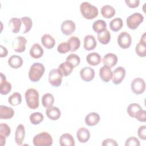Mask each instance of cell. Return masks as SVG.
<instances>
[{
  "label": "cell",
  "instance_id": "6da1fadb",
  "mask_svg": "<svg viewBox=\"0 0 146 146\" xmlns=\"http://www.w3.org/2000/svg\"><path fill=\"white\" fill-rule=\"evenodd\" d=\"M80 11L83 17L87 19H92L98 15V8L88 2H83L80 4Z\"/></svg>",
  "mask_w": 146,
  "mask_h": 146
},
{
  "label": "cell",
  "instance_id": "7a4b0ae2",
  "mask_svg": "<svg viewBox=\"0 0 146 146\" xmlns=\"http://www.w3.org/2000/svg\"><path fill=\"white\" fill-rule=\"evenodd\" d=\"M45 68L40 63H34L30 67L29 71V78L31 82H36L39 81L44 74Z\"/></svg>",
  "mask_w": 146,
  "mask_h": 146
},
{
  "label": "cell",
  "instance_id": "3957f363",
  "mask_svg": "<svg viewBox=\"0 0 146 146\" xmlns=\"http://www.w3.org/2000/svg\"><path fill=\"white\" fill-rule=\"evenodd\" d=\"M25 99L29 108L36 109L39 107V93L34 88H29L25 92Z\"/></svg>",
  "mask_w": 146,
  "mask_h": 146
},
{
  "label": "cell",
  "instance_id": "277c9868",
  "mask_svg": "<svg viewBox=\"0 0 146 146\" xmlns=\"http://www.w3.org/2000/svg\"><path fill=\"white\" fill-rule=\"evenodd\" d=\"M33 143L35 146H50L52 144V138L48 133L42 132L34 137Z\"/></svg>",
  "mask_w": 146,
  "mask_h": 146
},
{
  "label": "cell",
  "instance_id": "5b68a950",
  "mask_svg": "<svg viewBox=\"0 0 146 146\" xmlns=\"http://www.w3.org/2000/svg\"><path fill=\"white\" fill-rule=\"evenodd\" d=\"M144 21L143 15L140 13H134L126 19L128 27L131 30H135Z\"/></svg>",
  "mask_w": 146,
  "mask_h": 146
},
{
  "label": "cell",
  "instance_id": "8992f818",
  "mask_svg": "<svg viewBox=\"0 0 146 146\" xmlns=\"http://www.w3.org/2000/svg\"><path fill=\"white\" fill-rule=\"evenodd\" d=\"M63 75L58 68L52 69L48 74V82L54 87H59L62 81Z\"/></svg>",
  "mask_w": 146,
  "mask_h": 146
},
{
  "label": "cell",
  "instance_id": "52a82bcc",
  "mask_svg": "<svg viewBox=\"0 0 146 146\" xmlns=\"http://www.w3.org/2000/svg\"><path fill=\"white\" fill-rule=\"evenodd\" d=\"M132 91L135 94L139 95L143 94L145 90V83L143 79L136 78L134 79L131 84Z\"/></svg>",
  "mask_w": 146,
  "mask_h": 146
},
{
  "label": "cell",
  "instance_id": "ba28073f",
  "mask_svg": "<svg viewBox=\"0 0 146 146\" xmlns=\"http://www.w3.org/2000/svg\"><path fill=\"white\" fill-rule=\"evenodd\" d=\"M117 41V44L121 48L125 49L130 47L132 43V38L129 33L124 31L118 35Z\"/></svg>",
  "mask_w": 146,
  "mask_h": 146
},
{
  "label": "cell",
  "instance_id": "9c48e42d",
  "mask_svg": "<svg viewBox=\"0 0 146 146\" xmlns=\"http://www.w3.org/2000/svg\"><path fill=\"white\" fill-rule=\"evenodd\" d=\"M27 43L26 39L22 36H19L14 39L12 42V48L18 52H22L26 49V44Z\"/></svg>",
  "mask_w": 146,
  "mask_h": 146
},
{
  "label": "cell",
  "instance_id": "30bf717a",
  "mask_svg": "<svg viewBox=\"0 0 146 146\" xmlns=\"http://www.w3.org/2000/svg\"><path fill=\"white\" fill-rule=\"evenodd\" d=\"M125 70L123 67L116 68L112 72V80L115 84H119L124 79L125 76Z\"/></svg>",
  "mask_w": 146,
  "mask_h": 146
},
{
  "label": "cell",
  "instance_id": "8fae6325",
  "mask_svg": "<svg viewBox=\"0 0 146 146\" xmlns=\"http://www.w3.org/2000/svg\"><path fill=\"white\" fill-rule=\"evenodd\" d=\"M75 28V24L74 22L71 20H66L63 21L60 26L61 31L66 35H71L74 32Z\"/></svg>",
  "mask_w": 146,
  "mask_h": 146
},
{
  "label": "cell",
  "instance_id": "7c38bea8",
  "mask_svg": "<svg viewBox=\"0 0 146 146\" xmlns=\"http://www.w3.org/2000/svg\"><path fill=\"white\" fill-rule=\"evenodd\" d=\"M80 75L83 80L90 82L95 77V71L90 67H84L80 70Z\"/></svg>",
  "mask_w": 146,
  "mask_h": 146
},
{
  "label": "cell",
  "instance_id": "4fadbf2b",
  "mask_svg": "<svg viewBox=\"0 0 146 146\" xmlns=\"http://www.w3.org/2000/svg\"><path fill=\"white\" fill-rule=\"evenodd\" d=\"M25 136V129L23 124H19L15 130V141L17 145H22Z\"/></svg>",
  "mask_w": 146,
  "mask_h": 146
},
{
  "label": "cell",
  "instance_id": "5bb4252c",
  "mask_svg": "<svg viewBox=\"0 0 146 146\" xmlns=\"http://www.w3.org/2000/svg\"><path fill=\"white\" fill-rule=\"evenodd\" d=\"M117 60V56L113 53L106 54L102 59V61L104 66H107L110 68L116 64Z\"/></svg>",
  "mask_w": 146,
  "mask_h": 146
},
{
  "label": "cell",
  "instance_id": "9a60e30c",
  "mask_svg": "<svg viewBox=\"0 0 146 146\" xmlns=\"http://www.w3.org/2000/svg\"><path fill=\"white\" fill-rule=\"evenodd\" d=\"M76 137L78 141L82 143H85L88 141L90 137V131L84 128H80L76 132Z\"/></svg>",
  "mask_w": 146,
  "mask_h": 146
},
{
  "label": "cell",
  "instance_id": "2e32d148",
  "mask_svg": "<svg viewBox=\"0 0 146 146\" xmlns=\"http://www.w3.org/2000/svg\"><path fill=\"white\" fill-rule=\"evenodd\" d=\"M112 71L110 67L107 66H103L99 69V76L101 79L107 83L112 79Z\"/></svg>",
  "mask_w": 146,
  "mask_h": 146
},
{
  "label": "cell",
  "instance_id": "e0dca14e",
  "mask_svg": "<svg viewBox=\"0 0 146 146\" xmlns=\"http://www.w3.org/2000/svg\"><path fill=\"white\" fill-rule=\"evenodd\" d=\"M0 82V92L2 95H7L11 90V84L10 82L6 81V76L2 73L1 74Z\"/></svg>",
  "mask_w": 146,
  "mask_h": 146
},
{
  "label": "cell",
  "instance_id": "ac0fdd59",
  "mask_svg": "<svg viewBox=\"0 0 146 146\" xmlns=\"http://www.w3.org/2000/svg\"><path fill=\"white\" fill-rule=\"evenodd\" d=\"M14 115V110L9 107L1 105L0 106V119H10L13 117Z\"/></svg>",
  "mask_w": 146,
  "mask_h": 146
},
{
  "label": "cell",
  "instance_id": "d6986e66",
  "mask_svg": "<svg viewBox=\"0 0 146 146\" xmlns=\"http://www.w3.org/2000/svg\"><path fill=\"white\" fill-rule=\"evenodd\" d=\"M59 144L61 146H74L75 140L71 134L64 133L60 137Z\"/></svg>",
  "mask_w": 146,
  "mask_h": 146
},
{
  "label": "cell",
  "instance_id": "ffe728a7",
  "mask_svg": "<svg viewBox=\"0 0 146 146\" xmlns=\"http://www.w3.org/2000/svg\"><path fill=\"white\" fill-rule=\"evenodd\" d=\"M97 44L95 37L91 35H86L84 38V48L87 51L94 50Z\"/></svg>",
  "mask_w": 146,
  "mask_h": 146
},
{
  "label": "cell",
  "instance_id": "44dd1931",
  "mask_svg": "<svg viewBox=\"0 0 146 146\" xmlns=\"http://www.w3.org/2000/svg\"><path fill=\"white\" fill-rule=\"evenodd\" d=\"M47 116L51 120H56L60 117L61 112L57 107L51 106L47 108L46 111Z\"/></svg>",
  "mask_w": 146,
  "mask_h": 146
},
{
  "label": "cell",
  "instance_id": "7402d4cb",
  "mask_svg": "<svg viewBox=\"0 0 146 146\" xmlns=\"http://www.w3.org/2000/svg\"><path fill=\"white\" fill-rule=\"evenodd\" d=\"M100 116L96 112H90L85 117V123L88 126H94L100 121Z\"/></svg>",
  "mask_w": 146,
  "mask_h": 146
},
{
  "label": "cell",
  "instance_id": "603a6c76",
  "mask_svg": "<svg viewBox=\"0 0 146 146\" xmlns=\"http://www.w3.org/2000/svg\"><path fill=\"white\" fill-rule=\"evenodd\" d=\"M43 49L39 43H34L31 47L29 53L30 56L34 59H38L42 56L43 54Z\"/></svg>",
  "mask_w": 146,
  "mask_h": 146
},
{
  "label": "cell",
  "instance_id": "cb8c5ba5",
  "mask_svg": "<svg viewBox=\"0 0 146 146\" xmlns=\"http://www.w3.org/2000/svg\"><path fill=\"white\" fill-rule=\"evenodd\" d=\"M142 110L143 108L140 104L133 103L128 105L127 108V112L131 117L136 118Z\"/></svg>",
  "mask_w": 146,
  "mask_h": 146
},
{
  "label": "cell",
  "instance_id": "d4e9b609",
  "mask_svg": "<svg viewBox=\"0 0 146 146\" xmlns=\"http://www.w3.org/2000/svg\"><path fill=\"white\" fill-rule=\"evenodd\" d=\"M41 42L43 46L48 49L52 48L55 44V39L51 35L48 34L43 35L41 38Z\"/></svg>",
  "mask_w": 146,
  "mask_h": 146
},
{
  "label": "cell",
  "instance_id": "484cf974",
  "mask_svg": "<svg viewBox=\"0 0 146 146\" xmlns=\"http://www.w3.org/2000/svg\"><path fill=\"white\" fill-rule=\"evenodd\" d=\"M101 56L95 52L89 53L86 56L87 63L91 66H97L101 62Z\"/></svg>",
  "mask_w": 146,
  "mask_h": 146
},
{
  "label": "cell",
  "instance_id": "4316f807",
  "mask_svg": "<svg viewBox=\"0 0 146 146\" xmlns=\"http://www.w3.org/2000/svg\"><path fill=\"white\" fill-rule=\"evenodd\" d=\"M23 61L22 58L18 55H14L11 56L8 59L9 65L13 68H18L23 64Z\"/></svg>",
  "mask_w": 146,
  "mask_h": 146
},
{
  "label": "cell",
  "instance_id": "83f0119b",
  "mask_svg": "<svg viewBox=\"0 0 146 146\" xmlns=\"http://www.w3.org/2000/svg\"><path fill=\"white\" fill-rule=\"evenodd\" d=\"M21 19L18 18H12L9 22V26L11 30L14 33H18L19 32L22 26Z\"/></svg>",
  "mask_w": 146,
  "mask_h": 146
},
{
  "label": "cell",
  "instance_id": "f1b7e54d",
  "mask_svg": "<svg viewBox=\"0 0 146 146\" xmlns=\"http://www.w3.org/2000/svg\"><path fill=\"white\" fill-rule=\"evenodd\" d=\"M74 67L70 63L64 62L59 64L58 66V69L62 72L63 76H67L71 74L74 70Z\"/></svg>",
  "mask_w": 146,
  "mask_h": 146
},
{
  "label": "cell",
  "instance_id": "f546056e",
  "mask_svg": "<svg viewBox=\"0 0 146 146\" xmlns=\"http://www.w3.org/2000/svg\"><path fill=\"white\" fill-rule=\"evenodd\" d=\"M101 14L106 18L109 19L113 17L115 14V9L112 6L104 5L101 9Z\"/></svg>",
  "mask_w": 146,
  "mask_h": 146
},
{
  "label": "cell",
  "instance_id": "4dcf8cb0",
  "mask_svg": "<svg viewBox=\"0 0 146 146\" xmlns=\"http://www.w3.org/2000/svg\"><path fill=\"white\" fill-rule=\"evenodd\" d=\"M97 38L98 41L102 44H108L111 40V33L108 30H105L102 33L98 34Z\"/></svg>",
  "mask_w": 146,
  "mask_h": 146
},
{
  "label": "cell",
  "instance_id": "1f68e13d",
  "mask_svg": "<svg viewBox=\"0 0 146 146\" xmlns=\"http://www.w3.org/2000/svg\"><path fill=\"white\" fill-rule=\"evenodd\" d=\"M106 22L102 19H98L95 21L92 25V29L94 31L98 34H99L106 30Z\"/></svg>",
  "mask_w": 146,
  "mask_h": 146
},
{
  "label": "cell",
  "instance_id": "d6a6232c",
  "mask_svg": "<svg viewBox=\"0 0 146 146\" xmlns=\"http://www.w3.org/2000/svg\"><path fill=\"white\" fill-rule=\"evenodd\" d=\"M54 102V98L51 93H46L42 96V103L44 107L48 108L52 106Z\"/></svg>",
  "mask_w": 146,
  "mask_h": 146
},
{
  "label": "cell",
  "instance_id": "836d02e7",
  "mask_svg": "<svg viewBox=\"0 0 146 146\" xmlns=\"http://www.w3.org/2000/svg\"><path fill=\"white\" fill-rule=\"evenodd\" d=\"M123 26V20L120 18H115L111 21L110 23V27L113 31H117L120 30Z\"/></svg>",
  "mask_w": 146,
  "mask_h": 146
},
{
  "label": "cell",
  "instance_id": "e575fe53",
  "mask_svg": "<svg viewBox=\"0 0 146 146\" xmlns=\"http://www.w3.org/2000/svg\"><path fill=\"white\" fill-rule=\"evenodd\" d=\"M22 102V96L18 92H14L8 98V102L13 106H18Z\"/></svg>",
  "mask_w": 146,
  "mask_h": 146
},
{
  "label": "cell",
  "instance_id": "d590c367",
  "mask_svg": "<svg viewBox=\"0 0 146 146\" xmlns=\"http://www.w3.org/2000/svg\"><path fill=\"white\" fill-rule=\"evenodd\" d=\"M67 43L70 47V51L71 52H74L77 50L80 46V39L79 38L74 36L70 37L68 39Z\"/></svg>",
  "mask_w": 146,
  "mask_h": 146
},
{
  "label": "cell",
  "instance_id": "8d00e7d4",
  "mask_svg": "<svg viewBox=\"0 0 146 146\" xmlns=\"http://www.w3.org/2000/svg\"><path fill=\"white\" fill-rule=\"evenodd\" d=\"M30 121L34 125L39 124L44 119L43 114L40 112H34L30 115Z\"/></svg>",
  "mask_w": 146,
  "mask_h": 146
},
{
  "label": "cell",
  "instance_id": "74e56055",
  "mask_svg": "<svg viewBox=\"0 0 146 146\" xmlns=\"http://www.w3.org/2000/svg\"><path fill=\"white\" fill-rule=\"evenodd\" d=\"M66 62L71 64L75 67L79 64L80 62V59L78 55L71 53L67 56L66 59Z\"/></svg>",
  "mask_w": 146,
  "mask_h": 146
},
{
  "label": "cell",
  "instance_id": "f35d334b",
  "mask_svg": "<svg viewBox=\"0 0 146 146\" xmlns=\"http://www.w3.org/2000/svg\"><path fill=\"white\" fill-rule=\"evenodd\" d=\"M21 19L25 27V29L23 31V33L24 34L27 33L31 30L32 27V26H33L32 19L29 17H22Z\"/></svg>",
  "mask_w": 146,
  "mask_h": 146
},
{
  "label": "cell",
  "instance_id": "ab89813d",
  "mask_svg": "<svg viewBox=\"0 0 146 146\" xmlns=\"http://www.w3.org/2000/svg\"><path fill=\"white\" fill-rule=\"evenodd\" d=\"M136 54L140 57H144L146 55V44L139 42L135 47Z\"/></svg>",
  "mask_w": 146,
  "mask_h": 146
},
{
  "label": "cell",
  "instance_id": "60d3db41",
  "mask_svg": "<svg viewBox=\"0 0 146 146\" xmlns=\"http://www.w3.org/2000/svg\"><path fill=\"white\" fill-rule=\"evenodd\" d=\"M11 133V129L10 127L5 124L1 123L0 124V135L3 136L5 137H7Z\"/></svg>",
  "mask_w": 146,
  "mask_h": 146
},
{
  "label": "cell",
  "instance_id": "b9f144b4",
  "mask_svg": "<svg viewBox=\"0 0 146 146\" xmlns=\"http://www.w3.org/2000/svg\"><path fill=\"white\" fill-rule=\"evenodd\" d=\"M57 50L60 54H65L70 51V47L67 42H62L58 46Z\"/></svg>",
  "mask_w": 146,
  "mask_h": 146
},
{
  "label": "cell",
  "instance_id": "7bdbcfd3",
  "mask_svg": "<svg viewBox=\"0 0 146 146\" xmlns=\"http://www.w3.org/2000/svg\"><path fill=\"white\" fill-rule=\"evenodd\" d=\"M140 145V143L139 139L134 136L128 138L125 143V146H139Z\"/></svg>",
  "mask_w": 146,
  "mask_h": 146
},
{
  "label": "cell",
  "instance_id": "ee69618b",
  "mask_svg": "<svg viewBox=\"0 0 146 146\" xmlns=\"http://www.w3.org/2000/svg\"><path fill=\"white\" fill-rule=\"evenodd\" d=\"M137 135L140 139L145 140L146 139V126L141 125L137 130Z\"/></svg>",
  "mask_w": 146,
  "mask_h": 146
},
{
  "label": "cell",
  "instance_id": "f6af8a7d",
  "mask_svg": "<svg viewBox=\"0 0 146 146\" xmlns=\"http://www.w3.org/2000/svg\"><path fill=\"white\" fill-rule=\"evenodd\" d=\"M103 146H110V145H112V146H117L118 144L117 143V142L114 140L113 139H110V138H108V139H106L105 140H104L102 142V144Z\"/></svg>",
  "mask_w": 146,
  "mask_h": 146
},
{
  "label": "cell",
  "instance_id": "bcb514c9",
  "mask_svg": "<svg viewBox=\"0 0 146 146\" xmlns=\"http://www.w3.org/2000/svg\"><path fill=\"white\" fill-rule=\"evenodd\" d=\"M125 2L130 8H135L139 6L140 3L139 0H125Z\"/></svg>",
  "mask_w": 146,
  "mask_h": 146
},
{
  "label": "cell",
  "instance_id": "7dc6e473",
  "mask_svg": "<svg viewBox=\"0 0 146 146\" xmlns=\"http://www.w3.org/2000/svg\"><path fill=\"white\" fill-rule=\"evenodd\" d=\"M136 119L141 122H145L146 120V112L145 111L142 110L138 115L136 116Z\"/></svg>",
  "mask_w": 146,
  "mask_h": 146
},
{
  "label": "cell",
  "instance_id": "c3c4849f",
  "mask_svg": "<svg viewBox=\"0 0 146 146\" xmlns=\"http://www.w3.org/2000/svg\"><path fill=\"white\" fill-rule=\"evenodd\" d=\"M1 50H0V56L1 58L5 57L7 55L8 51L6 47H3L2 45H1Z\"/></svg>",
  "mask_w": 146,
  "mask_h": 146
},
{
  "label": "cell",
  "instance_id": "681fc988",
  "mask_svg": "<svg viewBox=\"0 0 146 146\" xmlns=\"http://www.w3.org/2000/svg\"><path fill=\"white\" fill-rule=\"evenodd\" d=\"M0 141H1V145L2 146L4 145L6 143V137L0 135Z\"/></svg>",
  "mask_w": 146,
  "mask_h": 146
},
{
  "label": "cell",
  "instance_id": "f907efd6",
  "mask_svg": "<svg viewBox=\"0 0 146 146\" xmlns=\"http://www.w3.org/2000/svg\"><path fill=\"white\" fill-rule=\"evenodd\" d=\"M140 42L143 43L144 44H146V38H145V33H144L143 35L141 36L140 40Z\"/></svg>",
  "mask_w": 146,
  "mask_h": 146
}]
</instances>
